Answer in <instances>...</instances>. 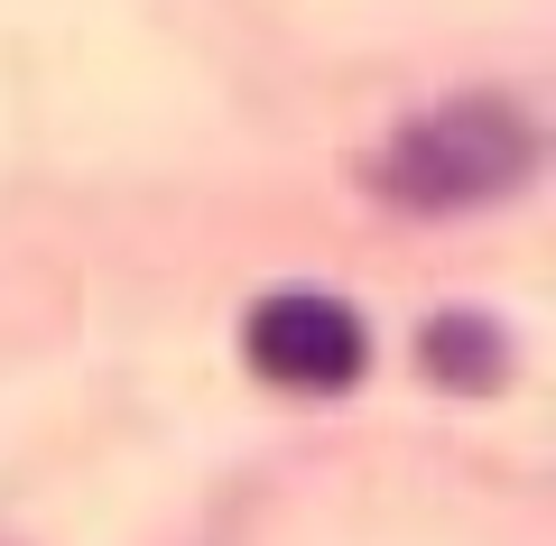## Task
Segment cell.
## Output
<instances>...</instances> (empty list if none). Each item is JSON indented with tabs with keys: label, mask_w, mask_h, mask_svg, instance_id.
<instances>
[{
	"label": "cell",
	"mask_w": 556,
	"mask_h": 546,
	"mask_svg": "<svg viewBox=\"0 0 556 546\" xmlns=\"http://www.w3.org/2000/svg\"><path fill=\"white\" fill-rule=\"evenodd\" d=\"M529 167H538V139L510 102H445L390 139L380 195L417 204V214H473V204H501L510 186H529Z\"/></svg>",
	"instance_id": "cell-1"
},
{
	"label": "cell",
	"mask_w": 556,
	"mask_h": 546,
	"mask_svg": "<svg viewBox=\"0 0 556 546\" xmlns=\"http://www.w3.org/2000/svg\"><path fill=\"white\" fill-rule=\"evenodd\" d=\"M241 343H251V371L278 390H343L362 371V325L334 296H269V306H251Z\"/></svg>",
	"instance_id": "cell-2"
},
{
	"label": "cell",
	"mask_w": 556,
	"mask_h": 546,
	"mask_svg": "<svg viewBox=\"0 0 556 546\" xmlns=\"http://www.w3.org/2000/svg\"><path fill=\"white\" fill-rule=\"evenodd\" d=\"M427 371H437L445 390H492L501 380V325H482V315H437V325H427Z\"/></svg>",
	"instance_id": "cell-3"
}]
</instances>
